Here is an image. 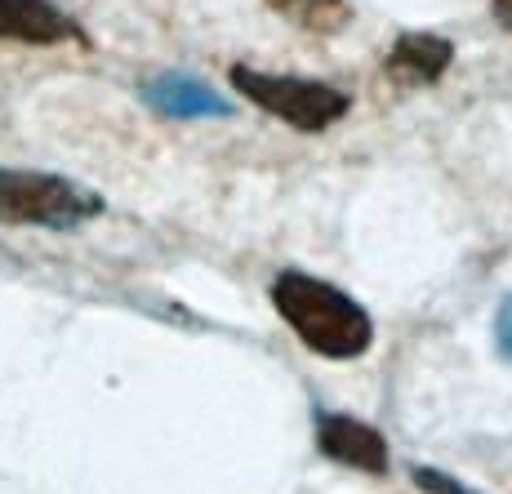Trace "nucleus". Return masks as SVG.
I'll list each match as a JSON object with an SVG mask.
<instances>
[{
	"label": "nucleus",
	"instance_id": "nucleus-3",
	"mask_svg": "<svg viewBox=\"0 0 512 494\" xmlns=\"http://www.w3.org/2000/svg\"><path fill=\"white\" fill-rule=\"evenodd\" d=\"M107 201L94 187L45 170H14L0 165V223L5 227H49V232H72V227L98 219Z\"/></svg>",
	"mask_w": 512,
	"mask_h": 494
},
{
	"label": "nucleus",
	"instance_id": "nucleus-1",
	"mask_svg": "<svg viewBox=\"0 0 512 494\" xmlns=\"http://www.w3.org/2000/svg\"><path fill=\"white\" fill-rule=\"evenodd\" d=\"M272 308L281 312V321L294 330V339L303 348L321 352L330 361H357L361 352H370L374 343V321L352 294H343L339 285L321 281L312 272L285 268L272 281Z\"/></svg>",
	"mask_w": 512,
	"mask_h": 494
},
{
	"label": "nucleus",
	"instance_id": "nucleus-9",
	"mask_svg": "<svg viewBox=\"0 0 512 494\" xmlns=\"http://www.w3.org/2000/svg\"><path fill=\"white\" fill-rule=\"evenodd\" d=\"M415 481H419V486L428 490V494H472L468 486H459L455 477H441L437 468H415Z\"/></svg>",
	"mask_w": 512,
	"mask_h": 494
},
{
	"label": "nucleus",
	"instance_id": "nucleus-6",
	"mask_svg": "<svg viewBox=\"0 0 512 494\" xmlns=\"http://www.w3.org/2000/svg\"><path fill=\"white\" fill-rule=\"evenodd\" d=\"M143 103L161 116H174V121H223V116H232L228 98L187 72L152 76V81L143 85Z\"/></svg>",
	"mask_w": 512,
	"mask_h": 494
},
{
	"label": "nucleus",
	"instance_id": "nucleus-7",
	"mask_svg": "<svg viewBox=\"0 0 512 494\" xmlns=\"http://www.w3.org/2000/svg\"><path fill=\"white\" fill-rule=\"evenodd\" d=\"M450 63H455V41L437 32H401L383 58V72L392 85L415 90V85H437L450 72Z\"/></svg>",
	"mask_w": 512,
	"mask_h": 494
},
{
	"label": "nucleus",
	"instance_id": "nucleus-5",
	"mask_svg": "<svg viewBox=\"0 0 512 494\" xmlns=\"http://www.w3.org/2000/svg\"><path fill=\"white\" fill-rule=\"evenodd\" d=\"M0 41L14 45H90V32L58 0H0Z\"/></svg>",
	"mask_w": 512,
	"mask_h": 494
},
{
	"label": "nucleus",
	"instance_id": "nucleus-11",
	"mask_svg": "<svg viewBox=\"0 0 512 494\" xmlns=\"http://www.w3.org/2000/svg\"><path fill=\"white\" fill-rule=\"evenodd\" d=\"M495 18L504 27H512V0H495Z\"/></svg>",
	"mask_w": 512,
	"mask_h": 494
},
{
	"label": "nucleus",
	"instance_id": "nucleus-2",
	"mask_svg": "<svg viewBox=\"0 0 512 494\" xmlns=\"http://www.w3.org/2000/svg\"><path fill=\"white\" fill-rule=\"evenodd\" d=\"M232 90L254 103L259 112L277 116L290 130L303 134H321L330 125H339L352 112V94L339 90L330 81H312V76H294V72H259L250 63H232L228 67Z\"/></svg>",
	"mask_w": 512,
	"mask_h": 494
},
{
	"label": "nucleus",
	"instance_id": "nucleus-8",
	"mask_svg": "<svg viewBox=\"0 0 512 494\" xmlns=\"http://www.w3.org/2000/svg\"><path fill=\"white\" fill-rule=\"evenodd\" d=\"M263 5L312 36H334L352 23V0H263Z\"/></svg>",
	"mask_w": 512,
	"mask_h": 494
},
{
	"label": "nucleus",
	"instance_id": "nucleus-10",
	"mask_svg": "<svg viewBox=\"0 0 512 494\" xmlns=\"http://www.w3.org/2000/svg\"><path fill=\"white\" fill-rule=\"evenodd\" d=\"M495 348H499L504 361H512V294L499 303V312H495Z\"/></svg>",
	"mask_w": 512,
	"mask_h": 494
},
{
	"label": "nucleus",
	"instance_id": "nucleus-4",
	"mask_svg": "<svg viewBox=\"0 0 512 494\" xmlns=\"http://www.w3.org/2000/svg\"><path fill=\"white\" fill-rule=\"evenodd\" d=\"M317 446L326 459L343 463V468L370 472V477H383L392 463V450L383 441L379 428H370L366 419L343 410H317Z\"/></svg>",
	"mask_w": 512,
	"mask_h": 494
}]
</instances>
